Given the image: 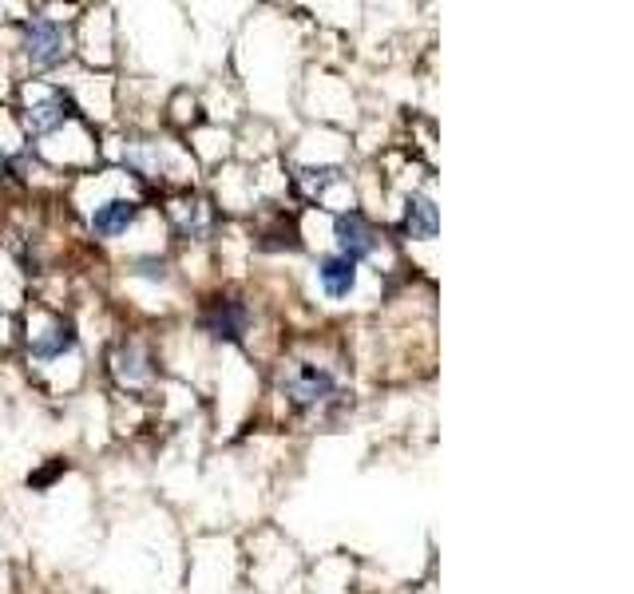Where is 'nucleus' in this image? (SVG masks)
Here are the masks:
<instances>
[{
  "mask_svg": "<svg viewBox=\"0 0 634 594\" xmlns=\"http://www.w3.org/2000/svg\"><path fill=\"white\" fill-rule=\"evenodd\" d=\"M76 349V325L72 321H60L56 329H48V337H40L36 345H32V353L40 357V361H56V357H64V353H72Z\"/></svg>",
  "mask_w": 634,
  "mask_h": 594,
  "instance_id": "nucleus-9",
  "label": "nucleus"
},
{
  "mask_svg": "<svg viewBox=\"0 0 634 594\" xmlns=\"http://www.w3.org/2000/svg\"><path fill=\"white\" fill-rule=\"evenodd\" d=\"M333 183H341V167H302V171L294 175V187L306 198L325 195Z\"/></svg>",
  "mask_w": 634,
  "mask_h": 594,
  "instance_id": "nucleus-10",
  "label": "nucleus"
},
{
  "mask_svg": "<svg viewBox=\"0 0 634 594\" xmlns=\"http://www.w3.org/2000/svg\"><path fill=\"white\" fill-rule=\"evenodd\" d=\"M405 230H409L413 238H436V202L428 195H409Z\"/></svg>",
  "mask_w": 634,
  "mask_h": 594,
  "instance_id": "nucleus-8",
  "label": "nucleus"
},
{
  "mask_svg": "<svg viewBox=\"0 0 634 594\" xmlns=\"http://www.w3.org/2000/svg\"><path fill=\"white\" fill-rule=\"evenodd\" d=\"M246 321H250V313L238 297H214L203 313V329L218 341H238L246 333Z\"/></svg>",
  "mask_w": 634,
  "mask_h": 594,
  "instance_id": "nucleus-3",
  "label": "nucleus"
},
{
  "mask_svg": "<svg viewBox=\"0 0 634 594\" xmlns=\"http://www.w3.org/2000/svg\"><path fill=\"white\" fill-rule=\"evenodd\" d=\"M317 278H321V290L329 297H349L357 286V262L341 258V254H329L317 262Z\"/></svg>",
  "mask_w": 634,
  "mask_h": 594,
  "instance_id": "nucleus-6",
  "label": "nucleus"
},
{
  "mask_svg": "<svg viewBox=\"0 0 634 594\" xmlns=\"http://www.w3.org/2000/svg\"><path fill=\"white\" fill-rule=\"evenodd\" d=\"M333 234H337V246H341V258H349V262H361V258H369L373 250H377V230L357 214V210H349V214H337V222H333Z\"/></svg>",
  "mask_w": 634,
  "mask_h": 594,
  "instance_id": "nucleus-2",
  "label": "nucleus"
},
{
  "mask_svg": "<svg viewBox=\"0 0 634 594\" xmlns=\"http://www.w3.org/2000/svg\"><path fill=\"white\" fill-rule=\"evenodd\" d=\"M282 393L290 396L298 408H317L325 396H333V377L317 365H302L298 373H290L282 381Z\"/></svg>",
  "mask_w": 634,
  "mask_h": 594,
  "instance_id": "nucleus-4",
  "label": "nucleus"
},
{
  "mask_svg": "<svg viewBox=\"0 0 634 594\" xmlns=\"http://www.w3.org/2000/svg\"><path fill=\"white\" fill-rule=\"evenodd\" d=\"M135 218H139V202H131V198H107L104 206H96V214H92V230L100 238H119V234H127V226Z\"/></svg>",
  "mask_w": 634,
  "mask_h": 594,
  "instance_id": "nucleus-5",
  "label": "nucleus"
},
{
  "mask_svg": "<svg viewBox=\"0 0 634 594\" xmlns=\"http://www.w3.org/2000/svg\"><path fill=\"white\" fill-rule=\"evenodd\" d=\"M76 111H72V103L60 96V92H52V99H44V103H36L32 111H28V127L36 131V135H48V131H56L64 119H72Z\"/></svg>",
  "mask_w": 634,
  "mask_h": 594,
  "instance_id": "nucleus-7",
  "label": "nucleus"
},
{
  "mask_svg": "<svg viewBox=\"0 0 634 594\" xmlns=\"http://www.w3.org/2000/svg\"><path fill=\"white\" fill-rule=\"evenodd\" d=\"M24 56H28L32 68H56V64L68 56V36H64V28H60L56 20H44V16L28 20V24H24Z\"/></svg>",
  "mask_w": 634,
  "mask_h": 594,
  "instance_id": "nucleus-1",
  "label": "nucleus"
}]
</instances>
